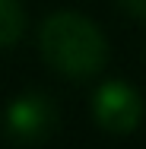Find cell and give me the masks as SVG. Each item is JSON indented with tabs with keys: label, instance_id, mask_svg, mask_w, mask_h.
Instances as JSON below:
<instances>
[{
	"label": "cell",
	"instance_id": "obj_1",
	"mask_svg": "<svg viewBox=\"0 0 146 149\" xmlns=\"http://www.w3.org/2000/svg\"><path fill=\"white\" fill-rule=\"evenodd\" d=\"M45 60L70 79H86L105 67L108 48L102 32L80 13H54L41 26Z\"/></svg>",
	"mask_w": 146,
	"mask_h": 149
},
{
	"label": "cell",
	"instance_id": "obj_5",
	"mask_svg": "<svg viewBox=\"0 0 146 149\" xmlns=\"http://www.w3.org/2000/svg\"><path fill=\"white\" fill-rule=\"evenodd\" d=\"M117 6H121L124 13H130L133 19L146 22V0H117Z\"/></svg>",
	"mask_w": 146,
	"mask_h": 149
},
{
	"label": "cell",
	"instance_id": "obj_2",
	"mask_svg": "<svg viewBox=\"0 0 146 149\" xmlns=\"http://www.w3.org/2000/svg\"><path fill=\"white\" fill-rule=\"evenodd\" d=\"M57 127V108L48 95L26 92L6 108V133L16 143H45Z\"/></svg>",
	"mask_w": 146,
	"mask_h": 149
},
{
	"label": "cell",
	"instance_id": "obj_4",
	"mask_svg": "<svg viewBox=\"0 0 146 149\" xmlns=\"http://www.w3.org/2000/svg\"><path fill=\"white\" fill-rule=\"evenodd\" d=\"M26 26V16H22V6L16 0H0V48L13 45Z\"/></svg>",
	"mask_w": 146,
	"mask_h": 149
},
{
	"label": "cell",
	"instance_id": "obj_3",
	"mask_svg": "<svg viewBox=\"0 0 146 149\" xmlns=\"http://www.w3.org/2000/svg\"><path fill=\"white\" fill-rule=\"evenodd\" d=\"M143 118V102L127 83H105L95 95V120L108 133H130Z\"/></svg>",
	"mask_w": 146,
	"mask_h": 149
}]
</instances>
